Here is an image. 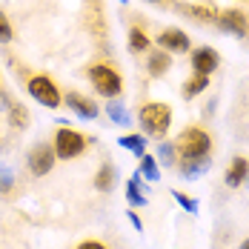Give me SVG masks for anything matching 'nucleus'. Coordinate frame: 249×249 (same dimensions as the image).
Instances as JSON below:
<instances>
[{
  "label": "nucleus",
  "mask_w": 249,
  "mask_h": 249,
  "mask_svg": "<svg viewBox=\"0 0 249 249\" xmlns=\"http://www.w3.org/2000/svg\"><path fill=\"white\" fill-rule=\"evenodd\" d=\"M218 66H221V57H218L215 49L200 46V49L192 52V69H195V75H212Z\"/></svg>",
  "instance_id": "obj_8"
},
{
  "label": "nucleus",
  "mask_w": 249,
  "mask_h": 249,
  "mask_svg": "<svg viewBox=\"0 0 249 249\" xmlns=\"http://www.w3.org/2000/svg\"><path fill=\"white\" fill-rule=\"evenodd\" d=\"M241 249H249V238H247V241H244V244H241Z\"/></svg>",
  "instance_id": "obj_29"
},
{
  "label": "nucleus",
  "mask_w": 249,
  "mask_h": 249,
  "mask_svg": "<svg viewBox=\"0 0 249 249\" xmlns=\"http://www.w3.org/2000/svg\"><path fill=\"white\" fill-rule=\"evenodd\" d=\"M106 115L112 118V124H121V126L132 124V115L126 112V106H124V103H118V100H112V103L106 106Z\"/></svg>",
  "instance_id": "obj_19"
},
{
  "label": "nucleus",
  "mask_w": 249,
  "mask_h": 249,
  "mask_svg": "<svg viewBox=\"0 0 249 249\" xmlns=\"http://www.w3.org/2000/svg\"><path fill=\"white\" fill-rule=\"evenodd\" d=\"M86 143H89V138H86V135H80L77 129L63 126V129H57V135H54V155H57L60 160L80 158L83 149H86Z\"/></svg>",
  "instance_id": "obj_4"
},
{
  "label": "nucleus",
  "mask_w": 249,
  "mask_h": 249,
  "mask_svg": "<svg viewBox=\"0 0 249 249\" xmlns=\"http://www.w3.org/2000/svg\"><path fill=\"white\" fill-rule=\"evenodd\" d=\"M9 121H12V126H15V129L26 126V124H29V109H26V106H20V103H12V115H9Z\"/></svg>",
  "instance_id": "obj_23"
},
{
  "label": "nucleus",
  "mask_w": 249,
  "mask_h": 249,
  "mask_svg": "<svg viewBox=\"0 0 249 249\" xmlns=\"http://www.w3.org/2000/svg\"><path fill=\"white\" fill-rule=\"evenodd\" d=\"M26 92L37 100V103H43L46 109H57V106L63 103L60 89H57V86H54V80H52V77H46V75L29 77V86H26Z\"/></svg>",
  "instance_id": "obj_5"
},
{
  "label": "nucleus",
  "mask_w": 249,
  "mask_h": 249,
  "mask_svg": "<svg viewBox=\"0 0 249 249\" xmlns=\"http://www.w3.org/2000/svg\"><path fill=\"white\" fill-rule=\"evenodd\" d=\"M175 152H178V160L180 158H206L212 152V138L200 126H186L175 141Z\"/></svg>",
  "instance_id": "obj_1"
},
{
  "label": "nucleus",
  "mask_w": 249,
  "mask_h": 249,
  "mask_svg": "<svg viewBox=\"0 0 249 249\" xmlns=\"http://www.w3.org/2000/svg\"><path fill=\"white\" fill-rule=\"evenodd\" d=\"M146 3H169V0H146Z\"/></svg>",
  "instance_id": "obj_30"
},
{
  "label": "nucleus",
  "mask_w": 249,
  "mask_h": 249,
  "mask_svg": "<svg viewBox=\"0 0 249 249\" xmlns=\"http://www.w3.org/2000/svg\"><path fill=\"white\" fill-rule=\"evenodd\" d=\"M12 37H15V32H12V23H9V18L0 12V43H12Z\"/></svg>",
  "instance_id": "obj_26"
},
{
  "label": "nucleus",
  "mask_w": 249,
  "mask_h": 249,
  "mask_svg": "<svg viewBox=\"0 0 249 249\" xmlns=\"http://www.w3.org/2000/svg\"><path fill=\"white\" fill-rule=\"evenodd\" d=\"M63 100H66V106L75 112L77 118H83V121H92V118H98V103H95L92 98H83L80 92H69Z\"/></svg>",
  "instance_id": "obj_10"
},
{
  "label": "nucleus",
  "mask_w": 249,
  "mask_h": 249,
  "mask_svg": "<svg viewBox=\"0 0 249 249\" xmlns=\"http://www.w3.org/2000/svg\"><path fill=\"white\" fill-rule=\"evenodd\" d=\"M178 169H180L183 178H198V175L212 169V160H209V155H206V158H180Z\"/></svg>",
  "instance_id": "obj_12"
},
{
  "label": "nucleus",
  "mask_w": 249,
  "mask_h": 249,
  "mask_svg": "<svg viewBox=\"0 0 249 249\" xmlns=\"http://www.w3.org/2000/svg\"><path fill=\"white\" fill-rule=\"evenodd\" d=\"M89 80L95 86V92L103 98H118L124 92V77L118 75V69H112L109 63H95L89 66Z\"/></svg>",
  "instance_id": "obj_3"
},
{
  "label": "nucleus",
  "mask_w": 249,
  "mask_h": 249,
  "mask_svg": "<svg viewBox=\"0 0 249 249\" xmlns=\"http://www.w3.org/2000/svg\"><path fill=\"white\" fill-rule=\"evenodd\" d=\"M118 143H121L124 149L135 152L138 158L146 155V138H141V135H124V138H118Z\"/></svg>",
  "instance_id": "obj_20"
},
{
  "label": "nucleus",
  "mask_w": 249,
  "mask_h": 249,
  "mask_svg": "<svg viewBox=\"0 0 249 249\" xmlns=\"http://www.w3.org/2000/svg\"><path fill=\"white\" fill-rule=\"evenodd\" d=\"M146 69H149L152 77H163L169 69H172V54H169V52H163V49L152 52V54H149V63H146Z\"/></svg>",
  "instance_id": "obj_14"
},
{
  "label": "nucleus",
  "mask_w": 249,
  "mask_h": 249,
  "mask_svg": "<svg viewBox=\"0 0 249 249\" xmlns=\"http://www.w3.org/2000/svg\"><path fill=\"white\" fill-rule=\"evenodd\" d=\"M77 249H106V247H103L100 241H83V244H80Z\"/></svg>",
  "instance_id": "obj_27"
},
{
  "label": "nucleus",
  "mask_w": 249,
  "mask_h": 249,
  "mask_svg": "<svg viewBox=\"0 0 249 249\" xmlns=\"http://www.w3.org/2000/svg\"><path fill=\"white\" fill-rule=\"evenodd\" d=\"M12 186H15V175H12V169H9V166H0V195H9Z\"/></svg>",
  "instance_id": "obj_25"
},
{
  "label": "nucleus",
  "mask_w": 249,
  "mask_h": 249,
  "mask_svg": "<svg viewBox=\"0 0 249 249\" xmlns=\"http://www.w3.org/2000/svg\"><path fill=\"white\" fill-rule=\"evenodd\" d=\"M129 221H132V224H135V229H143V221H141V218H138V215H135V212H129Z\"/></svg>",
  "instance_id": "obj_28"
},
{
  "label": "nucleus",
  "mask_w": 249,
  "mask_h": 249,
  "mask_svg": "<svg viewBox=\"0 0 249 249\" xmlns=\"http://www.w3.org/2000/svg\"><path fill=\"white\" fill-rule=\"evenodd\" d=\"M54 160H57L54 146L37 143L35 149L29 152V172L35 175V178H43V175H49L52 169H54Z\"/></svg>",
  "instance_id": "obj_6"
},
{
  "label": "nucleus",
  "mask_w": 249,
  "mask_h": 249,
  "mask_svg": "<svg viewBox=\"0 0 249 249\" xmlns=\"http://www.w3.org/2000/svg\"><path fill=\"white\" fill-rule=\"evenodd\" d=\"M141 175L146 180H158L160 178V169H158V160L152 155H141Z\"/></svg>",
  "instance_id": "obj_21"
},
{
  "label": "nucleus",
  "mask_w": 249,
  "mask_h": 249,
  "mask_svg": "<svg viewBox=\"0 0 249 249\" xmlns=\"http://www.w3.org/2000/svg\"><path fill=\"white\" fill-rule=\"evenodd\" d=\"M206 89H209V75H192L183 83V98L192 100V98H198L200 92H206Z\"/></svg>",
  "instance_id": "obj_15"
},
{
  "label": "nucleus",
  "mask_w": 249,
  "mask_h": 249,
  "mask_svg": "<svg viewBox=\"0 0 249 249\" xmlns=\"http://www.w3.org/2000/svg\"><path fill=\"white\" fill-rule=\"evenodd\" d=\"M138 183H141V175H132V178L126 180V200H129L132 206H146V195H141Z\"/></svg>",
  "instance_id": "obj_16"
},
{
  "label": "nucleus",
  "mask_w": 249,
  "mask_h": 249,
  "mask_svg": "<svg viewBox=\"0 0 249 249\" xmlns=\"http://www.w3.org/2000/svg\"><path fill=\"white\" fill-rule=\"evenodd\" d=\"M158 160H160L163 166H175V160H178L175 143H158Z\"/></svg>",
  "instance_id": "obj_22"
},
{
  "label": "nucleus",
  "mask_w": 249,
  "mask_h": 249,
  "mask_svg": "<svg viewBox=\"0 0 249 249\" xmlns=\"http://www.w3.org/2000/svg\"><path fill=\"white\" fill-rule=\"evenodd\" d=\"M138 121L141 126L149 132L152 138H166V132H169V126H172V106L169 103H143L141 106V112H138Z\"/></svg>",
  "instance_id": "obj_2"
},
{
  "label": "nucleus",
  "mask_w": 249,
  "mask_h": 249,
  "mask_svg": "<svg viewBox=\"0 0 249 249\" xmlns=\"http://www.w3.org/2000/svg\"><path fill=\"white\" fill-rule=\"evenodd\" d=\"M218 26H221L224 32H229V35H235V37H247L249 35V18L241 9L221 12V15H218Z\"/></svg>",
  "instance_id": "obj_7"
},
{
  "label": "nucleus",
  "mask_w": 249,
  "mask_h": 249,
  "mask_svg": "<svg viewBox=\"0 0 249 249\" xmlns=\"http://www.w3.org/2000/svg\"><path fill=\"white\" fill-rule=\"evenodd\" d=\"M149 49V37H146V32L143 29H129V52H135V54H141V52Z\"/></svg>",
  "instance_id": "obj_18"
},
{
  "label": "nucleus",
  "mask_w": 249,
  "mask_h": 249,
  "mask_svg": "<svg viewBox=\"0 0 249 249\" xmlns=\"http://www.w3.org/2000/svg\"><path fill=\"white\" fill-rule=\"evenodd\" d=\"M112 186H115V169L109 163H103L98 169V175H95V189L98 192H109Z\"/></svg>",
  "instance_id": "obj_17"
},
{
  "label": "nucleus",
  "mask_w": 249,
  "mask_h": 249,
  "mask_svg": "<svg viewBox=\"0 0 249 249\" xmlns=\"http://www.w3.org/2000/svg\"><path fill=\"white\" fill-rule=\"evenodd\" d=\"M172 198L178 200V203H180V206H183V209H186L189 215H195V212H198V200L189 198V195H183L180 189H172Z\"/></svg>",
  "instance_id": "obj_24"
},
{
  "label": "nucleus",
  "mask_w": 249,
  "mask_h": 249,
  "mask_svg": "<svg viewBox=\"0 0 249 249\" xmlns=\"http://www.w3.org/2000/svg\"><path fill=\"white\" fill-rule=\"evenodd\" d=\"M183 15H189V18H195L200 23H218V9L212 6V3H195V6H178Z\"/></svg>",
  "instance_id": "obj_11"
},
{
  "label": "nucleus",
  "mask_w": 249,
  "mask_h": 249,
  "mask_svg": "<svg viewBox=\"0 0 249 249\" xmlns=\"http://www.w3.org/2000/svg\"><path fill=\"white\" fill-rule=\"evenodd\" d=\"M158 43H160V49L163 52H189V35L186 32H180V29H163L160 35H158Z\"/></svg>",
  "instance_id": "obj_9"
},
{
  "label": "nucleus",
  "mask_w": 249,
  "mask_h": 249,
  "mask_svg": "<svg viewBox=\"0 0 249 249\" xmlns=\"http://www.w3.org/2000/svg\"><path fill=\"white\" fill-rule=\"evenodd\" d=\"M247 178H249V160H247V158H235V160H232V166L226 169L224 183L229 186V189H235V186H241Z\"/></svg>",
  "instance_id": "obj_13"
}]
</instances>
